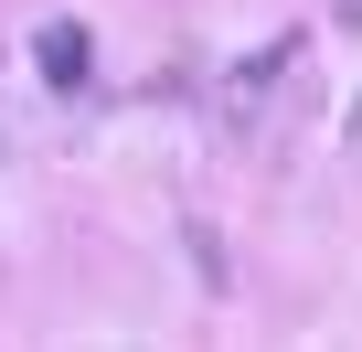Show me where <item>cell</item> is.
<instances>
[{
    "instance_id": "obj_2",
    "label": "cell",
    "mask_w": 362,
    "mask_h": 352,
    "mask_svg": "<svg viewBox=\"0 0 362 352\" xmlns=\"http://www.w3.org/2000/svg\"><path fill=\"white\" fill-rule=\"evenodd\" d=\"M351 149H362V107H351Z\"/></svg>"
},
{
    "instance_id": "obj_1",
    "label": "cell",
    "mask_w": 362,
    "mask_h": 352,
    "mask_svg": "<svg viewBox=\"0 0 362 352\" xmlns=\"http://www.w3.org/2000/svg\"><path fill=\"white\" fill-rule=\"evenodd\" d=\"M33 64H43V86H86V64H96L86 54V22H43L33 33Z\"/></svg>"
}]
</instances>
